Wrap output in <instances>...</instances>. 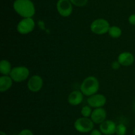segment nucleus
Instances as JSON below:
<instances>
[{"label":"nucleus","instance_id":"obj_1","mask_svg":"<svg viewBox=\"0 0 135 135\" xmlns=\"http://www.w3.org/2000/svg\"><path fill=\"white\" fill-rule=\"evenodd\" d=\"M15 11L22 18H30L35 15L36 8L32 0H15L13 4Z\"/></svg>","mask_w":135,"mask_h":135},{"label":"nucleus","instance_id":"obj_12","mask_svg":"<svg viewBox=\"0 0 135 135\" xmlns=\"http://www.w3.org/2000/svg\"><path fill=\"white\" fill-rule=\"evenodd\" d=\"M84 95L80 90H74L71 91L68 96L69 103L72 106H77L83 102Z\"/></svg>","mask_w":135,"mask_h":135},{"label":"nucleus","instance_id":"obj_9","mask_svg":"<svg viewBox=\"0 0 135 135\" xmlns=\"http://www.w3.org/2000/svg\"><path fill=\"white\" fill-rule=\"evenodd\" d=\"M44 81L39 75H34L30 77L27 82V87L29 91L32 92H38L43 87Z\"/></svg>","mask_w":135,"mask_h":135},{"label":"nucleus","instance_id":"obj_10","mask_svg":"<svg viewBox=\"0 0 135 135\" xmlns=\"http://www.w3.org/2000/svg\"><path fill=\"white\" fill-rule=\"evenodd\" d=\"M107 112L105 109L103 107L96 108L92 111V115L90 116V119L94 124H100L106 120Z\"/></svg>","mask_w":135,"mask_h":135},{"label":"nucleus","instance_id":"obj_26","mask_svg":"<svg viewBox=\"0 0 135 135\" xmlns=\"http://www.w3.org/2000/svg\"><path fill=\"white\" fill-rule=\"evenodd\" d=\"M134 108H135V103H134Z\"/></svg>","mask_w":135,"mask_h":135},{"label":"nucleus","instance_id":"obj_6","mask_svg":"<svg viewBox=\"0 0 135 135\" xmlns=\"http://www.w3.org/2000/svg\"><path fill=\"white\" fill-rule=\"evenodd\" d=\"M35 28V22L32 17L22 18L18 22L17 26V30L21 34H28L32 33Z\"/></svg>","mask_w":135,"mask_h":135},{"label":"nucleus","instance_id":"obj_22","mask_svg":"<svg viewBox=\"0 0 135 135\" xmlns=\"http://www.w3.org/2000/svg\"><path fill=\"white\" fill-rule=\"evenodd\" d=\"M128 21H129V22L131 25L135 26V13L131 14L129 16V19H128Z\"/></svg>","mask_w":135,"mask_h":135},{"label":"nucleus","instance_id":"obj_7","mask_svg":"<svg viewBox=\"0 0 135 135\" xmlns=\"http://www.w3.org/2000/svg\"><path fill=\"white\" fill-rule=\"evenodd\" d=\"M73 5L70 0H58L56 3V9L61 17H68L73 13Z\"/></svg>","mask_w":135,"mask_h":135},{"label":"nucleus","instance_id":"obj_4","mask_svg":"<svg viewBox=\"0 0 135 135\" xmlns=\"http://www.w3.org/2000/svg\"><path fill=\"white\" fill-rule=\"evenodd\" d=\"M110 26V24L108 20L99 18L92 21L90 25V30L94 34L102 35L108 33Z\"/></svg>","mask_w":135,"mask_h":135},{"label":"nucleus","instance_id":"obj_18","mask_svg":"<svg viewBox=\"0 0 135 135\" xmlns=\"http://www.w3.org/2000/svg\"><path fill=\"white\" fill-rule=\"evenodd\" d=\"M127 132V128L126 126L123 123H120V124H117V127H116V131L115 134L117 135H125Z\"/></svg>","mask_w":135,"mask_h":135},{"label":"nucleus","instance_id":"obj_11","mask_svg":"<svg viewBox=\"0 0 135 135\" xmlns=\"http://www.w3.org/2000/svg\"><path fill=\"white\" fill-rule=\"evenodd\" d=\"M115 123L112 120H105L100 124L99 129L104 135H113L115 134L116 131Z\"/></svg>","mask_w":135,"mask_h":135},{"label":"nucleus","instance_id":"obj_17","mask_svg":"<svg viewBox=\"0 0 135 135\" xmlns=\"http://www.w3.org/2000/svg\"><path fill=\"white\" fill-rule=\"evenodd\" d=\"M92 112V107H91L90 106L88 105L83 106L81 109V111H80V113H81L82 116H84V117L90 118Z\"/></svg>","mask_w":135,"mask_h":135},{"label":"nucleus","instance_id":"obj_13","mask_svg":"<svg viewBox=\"0 0 135 135\" xmlns=\"http://www.w3.org/2000/svg\"><path fill=\"white\" fill-rule=\"evenodd\" d=\"M117 60L122 66H129L134 62V56L130 52H123L118 56Z\"/></svg>","mask_w":135,"mask_h":135},{"label":"nucleus","instance_id":"obj_19","mask_svg":"<svg viewBox=\"0 0 135 135\" xmlns=\"http://www.w3.org/2000/svg\"><path fill=\"white\" fill-rule=\"evenodd\" d=\"M70 1L75 6L81 7H84L86 5L88 0H70Z\"/></svg>","mask_w":135,"mask_h":135},{"label":"nucleus","instance_id":"obj_23","mask_svg":"<svg viewBox=\"0 0 135 135\" xmlns=\"http://www.w3.org/2000/svg\"><path fill=\"white\" fill-rule=\"evenodd\" d=\"M90 135H103V134L102 133L101 131L100 130V129H94V128L90 132Z\"/></svg>","mask_w":135,"mask_h":135},{"label":"nucleus","instance_id":"obj_8","mask_svg":"<svg viewBox=\"0 0 135 135\" xmlns=\"http://www.w3.org/2000/svg\"><path fill=\"white\" fill-rule=\"evenodd\" d=\"M107 102L105 96L101 93H96L88 97L87 99V103L92 108H100L103 107Z\"/></svg>","mask_w":135,"mask_h":135},{"label":"nucleus","instance_id":"obj_21","mask_svg":"<svg viewBox=\"0 0 135 135\" xmlns=\"http://www.w3.org/2000/svg\"><path fill=\"white\" fill-rule=\"evenodd\" d=\"M121 64L119 63V62H118V60L117 61H113V62H112V68L113 70H119V69L120 68V67H121Z\"/></svg>","mask_w":135,"mask_h":135},{"label":"nucleus","instance_id":"obj_14","mask_svg":"<svg viewBox=\"0 0 135 135\" xmlns=\"http://www.w3.org/2000/svg\"><path fill=\"white\" fill-rule=\"evenodd\" d=\"M13 80L10 75H1L0 77V91L5 92L12 87Z\"/></svg>","mask_w":135,"mask_h":135},{"label":"nucleus","instance_id":"obj_24","mask_svg":"<svg viewBox=\"0 0 135 135\" xmlns=\"http://www.w3.org/2000/svg\"><path fill=\"white\" fill-rule=\"evenodd\" d=\"M0 135H7V134L5 132H3V131H1V132H0Z\"/></svg>","mask_w":135,"mask_h":135},{"label":"nucleus","instance_id":"obj_2","mask_svg":"<svg viewBox=\"0 0 135 135\" xmlns=\"http://www.w3.org/2000/svg\"><path fill=\"white\" fill-rule=\"evenodd\" d=\"M100 88V82L97 78L93 75L86 77L80 85V91L84 96L90 97L97 93Z\"/></svg>","mask_w":135,"mask_h":135},{"label":"nucleus","instance_id":"obj_15","mask_svg":"<svg viewBox=\"0 0 135 135\" xmlns=\"http://www.w3.org/2000/svg\"><path fill=\"white\" fill-rule=\"evenodd\" d=\"M12 68L11 64L7 60H1L0 62V73L2 75H9L11 71Z\"/></svg>","mask_w":135,"mask_h":135},{"label":"nucleus","instance_id":"obj_16","mask_svg":"<svg viewBox=\"0 0 135 135\" xmlns=\"http://www.w3.org/2000/svg\"><path fill=\"white\" fill-rule=\"evenodd\" d=\"M108 33L112 38H118L122 35V30L119 26L113 25V26H110Z\"/></svg>","mask_w":135,"mask_h":135},{"label":"nucleus","instance_id":"obj_20","mask_svg":"<svg viewBox=\"0 0 135 135\" xmlns=\"http://www.w3.org/2000/svg\"><path fill=\"white\" fill-rule=\"evenodd\" d=\"M17 135H34V133L31 130L25 128V129H22V130L20 131Z\"/></svg>","mask_w":135,"mask_h":135},{"label":"nucleus","instance_id":"obj_25","mask_svg":"<svg viewBox=\"0 0 135 135\" xmlns=\"http://www.w3.org/2000/svg\"><path fill=\"white\" fill-rule=\"evenodd\" d=\"M133 133H134V135H135V127L134 128V130H133Z\"/></svg>","mask_w":135,"mask_h":135},{"label":"nucleus","instance_id":"obj_3","mask_svg":"<svg viewBox=\"0 0 135 135\" xmlns=\"http://www.w3.org/2000/svg\"><path fill=\"white\" fill-rule=\"evenodd\" d=\"M94 123L90 118L82 117L76 119L74 123V128L80 133H88L94 129Z\"/></svg>","mask_w":135,"mask_h":135},{"label":"nucleus","instance_id":"obj_5","mask_svg":"<svg viewBox=\"0 0 135 135\" xmlns=\"http://www.w3.org/2000/svg\"><path fill=\"white\" fill-rule=\"evenodd\" d=\"M29 75H30V70L27 67L24 66H16L13 68L9 74L13 82L17 83H20L26 80L28 78Z\"/></svg>","mask_w":135,"mask_h":135}]
</instances>
